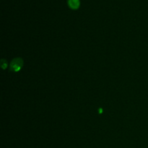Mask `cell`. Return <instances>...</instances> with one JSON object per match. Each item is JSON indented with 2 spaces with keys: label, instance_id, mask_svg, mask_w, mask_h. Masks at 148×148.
Listing matches in <instances>:
<instances>
[{
  "label": "cell",
  "instance_id": "1",
  "mask_svg": "<svg viewBox=\"0 0 148 148\" xmlns=\"http://www.w3.org/2000/svg\"><path fill=\"white\" fill-rule=\"evenodd\" d=\"M23 64H24V62H23V59L22 58H14L10 62V70L12 72H19L23 66Z\"/></svg>",
  "mask_w": 148,
  "mask_h": 148
},
{
  "label": "cell",
  "instance_id": "2",
  "mask_svg": "<svg viewBox=\"0 0 148 148\" xmlns=\"http://www.w3.org/2000/svg\"><path fill=\"white\" fill-rule=\"evenodd\" d=\"M68 5L72 10H77L79 7V0H68Z\"/></svg>",
  "mask_w": 148,
  "mask_h": 148
},
{
  "label": "cell",
  "instance_id": "3",
  "mask_svg": "<svg viewBox=\"0 0 148 148\" xmlns=\"http://www.w3.org/2000/svg\"><path fill=\"white\" fill-rule=\"evenodd\" d=\"M1 66L3 69H5L7 67V62L5 59H1Z\"/></svg>",
  "mask_w": 148,
  "mask_h": 148
},
{
  "label": "cell",
  "instance_id": "4",
  "mask_svg": "<svg viewBox=\"0 0 148 148\" xmlns=\"http://www.w3.org/2000/svg\"><path fill=\"white\" fill-rule=\"evenodd\" d=\"M103 112V110H102V108H99V113L100 114H101V113Z\"/></svg>",
  "mask_w": 148,
  "mask_h": 148
}]
</instances>
